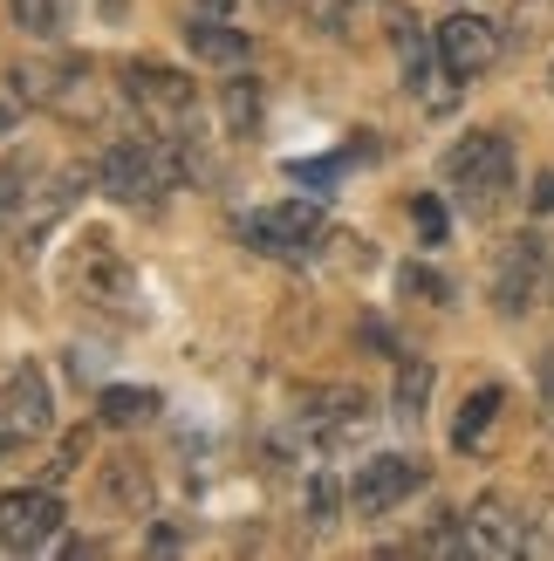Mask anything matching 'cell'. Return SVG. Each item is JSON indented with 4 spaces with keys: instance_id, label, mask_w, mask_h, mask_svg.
<instances>
[{
    "instance_id": "15",
    "label": "cell",
    "mask_w": 554,
    "mask_h": 561,
    "mask_svg": "<svg viewBox=\"0 0 554 561\" xmlns=\"http://www.w3.org/2000/svg\"><path fill=\"white\" fill-rule=\"evenodd\" d=\"M500 404H507L500 383H486V390H473V398L459 404V425H452V445H459V453H480L486 432H493V417H500Z\"/></svg>"
},
{
    "instance_id": "26",
    "label": "cell",
    "mask_w": 554,
    "mask_h": 561,
    "mask_svg": "<svg viewBox=\"0 0 554 561\" xmlns=\"http://www.w3.org/2000/svg\"><path fill=\"white\" fill-rule=\"evenodd\" d=\"M411 219H418V233H425V247H438V240H446V206H438L431 192H425V199H411Z\"/></svg>"
},
{
    "instance_id": "29",
    "label": "cell",
    "mask_w": 554,
    "mask_h": 561,
    "mask_svg": "<svg viewBox=\"0 0 554 561\" xmlns=\"http://www.w3.org/2000/svg\"><path fill=\"white\" fill-rule=\"evenodd\" d=\"M534 213H554V172L534 179Z\"/></svg>"
},
{
    "instance_id": "16",
    "label": "cell",
    "mask_w": 554,
    "mask_h": 561,
    "mask_svg": "<svg viewBox=\"0 0 554 561\" xmlns=\"http://www.w3.org/2000/svg\"><path fill=\"white\" fill-rule=\"evenodd\" d=\"M103 493H109V507L145 514V507H151V472L137 466V459H109V466H103Z\"/></svg>"
},
{
    "instance_id": "3",
    "label": "cell",
    "mask_w": 554,
    "mask_h": 561,
    "mask_svg": "<svg viewBox=\"0 0 554 561\" xmlns=\"http://www.w3.org/2000/svg\"><path fill=\"white\" fill-rule=\"evenodd\" d=\"M446 185L459 192L473 213H493L513 192V145L500 130H473L465 145L446 151Z\"/></svg>"
},
{
    "instance_id": "18",
    "label": "cell",
    "mask_w": 554,
    "mask_h": 561,
    "mask_svg": "<svg viewBox=\"0 0 554 561\" xmlns=\"http://www.w3.org/2000/svg\"><path fill=\"white\" fill-rule=\"evenodd\" d=\"M547 35H554V0H513L507 42H513V48H541Z\"/></svg>"
},
{
    "instance_id": "30",
    "label": "cell",
    "mask_w": 554,
    "mask_h": 561,
    "mask_svg": "<svg viewBox=\"0 0 554 561\" xmlns=\"http://www.w3.org/2000/svg\"><path fill=\"white\" fill-rule=\"evenodd\" d=\"M96 14L103 21H130V0H96Z\"/></svg>"
},
{
    "instance_id": "12",
    "label": "cell",
    "mask_w": 554,
    "mask_h": 561,
    "mask_svg": "<svg viewBox=\"0 0 554 561\" xmlns=\"http://www.w3.org/2000/svg\"><path fill=\"white\" fill-rule=\"evenodd\" d=\"M0 411H8V432H21V438H42V432L55 425V398H48L42 363H21V370H8V383H0Z\"/></svg>"
},
{
    "instance_id": "13",
    "label": "cell",
    "mask_w": 554,
    "mask_h": 561,
    "mask_svg": "<svg viewBox=\"0 0 554 561\" xmlns=\"http://www.w3.org/2000/svg\"><path fill=\"white\" fill-rule=\"evenodd\" d=\"M397 55H404V82H411V90H418L431 110H446L452 103V90H446V55H438V42H425L418 35V21H404L397 14Z\"/></svg>"
},
{
    "instance_id": "28",
    "label": "cell",
    "mask_w": 554,
    "mask_h": 561,
    "mask_svg": "<svg viewBox=\"0 0 554 561\" xmlns=\"http://www.w3.org/2000/svg\"><path fill=\"white\" fill-rule=\"evenodd\" d=\"M541 417H547V432H554V363L541 370Z\"/></svg>"
},
{
    "instance_id": "10",
    "label": "cell",
    "mask_w": 554,
    "mask_h": 561,
    "mask_svg": "<svg viewBox=\"0 0 554 561\" xmlns=\"http://www.w3.org/2000/svg\"><path fill=\"white\" fill-rule=\"evenodd\" d=\"M76 288H82V301H96V308H137V274L117 261V247H109L103 233H90V240H82Z\"/></svg>"
},
{
    "instance_id": "27",
    "label": "cell",
    "mask_w": 554,
    "mask_h": 561,
    "mask_svg": "<svg viewBox=\"0 0 554 561\" xmlns=\"http://www.w3.org/2000/svg\"><path fill=\"white\" fill-rule=\"evenodd\" d=\"M301 8H309V21H315V27H328V35H343V21H349V8H356V0H301Z\"/></svg>"
},
{
    "instance_id": "19",
    "label": "cell",
    "mask_w": 554,
    "mask_h": 561,
    "mask_svg": "<svg viewBox=\"0 0 554 561\" xmlns=\"http://www.w3.org/2000/svg\"><path fill=\"white\" fill-rule=\"evenodd\" d=\"M219 110H227V130H233V137H246V130L261 124V82H254V76L227 82V96H219Z\"/></svg>"
},
{
    "instance_id": "20",
    "label": "cell",
    "mask_w": 554,
    "mask_h": 561,
    "mask_svg": "<svg viewBox=\"0 0 554 561\" xmlns=\"http://www.w3.org/2000/svg\"><path fill=\"white\" fill-rule=\"evenodd\" d=\"M425 398H431V363H425V356H411L404 370H397V417H404V425H418Z\"/></svg>"
},
{
    "instance_id": "6",
    "label": "cell",
    "mask_w": 554,
    "mask_h": 561,
    "mask_svg": "<svg viewBox=\"0 0 554 561\" xmlns=\"http://www.w3.org/2000/svg\"><path fill=\"white\" fill-rule=\"evenodd\" d=\"M418 459H404V453H377L356 466V480H349V507L363 514V520H383L391 507H404L411 493H418Z\"/></svg>"
},
{
    "instance_id": "14",
    "label": "cell",
    "mask_w": 554,
    "mask_h": 561,
    "mask_svg": "<svg viewBox=\"0 0 554 561\" xmlns=\"http://www.w3.org/2000/svg\"><path fill=\"white\" fill-rule=\"evenodd\" d=\"M185 48L199 55V62H212V69L246 62V35H240V27H227V21H212V14H192L185 21Z\"/></svg>"
},
{
    "instance_id": "31",
    "label": "cell",
    "mask_w": 554,
    "mask_h": 561,
    "mask_svg": "<svg viewBox=\"0 0 554 561\" xmlns=\"http://www.w3.org/2000/svg\"><path fill=\"white\" fill-rule=\"evenodd\" d=\"M547 82H554V76H547Z\"/></svg>"
},
{
    "instance_id": "2",
    "label": "cell",
    "mask_w": 554,
    "mask_h": 561,
    "mask_svg": "<svg viewBox=\"0 0 554 561\" xmlns=\"http://www.w3.org/2000/svg\"><path fill=\"white\" fill-rule=\"evenodd\" d=\"M103 69L90 62V55H62V62H21L8 82L21 103H42L55 110L62 124H96L103 117Z\"/></svg>"
},
{
    "instance_id": "1",
    "label": "cell",
    "mask_w": 554,
    "mask_h": 561,
    "mask_svg": "<svg viewBox=\"0 0 554 561\" xmlns=\"http://www.w3.org/2000/svg\"><path fill=\"white\" fill-rule=\"evenodd\" d=\"M172 137H117V145L103 151V164H96V185L117 206H158L164 192H172V179L192 172V151L172 145Z\"/></svg>"
},
{
    "instance_id": "8",
    "label": "cell",
    "mask_w": 554,
    "mask_h": 561,
    "mask_svg": "<svg viewBox=\"0 0 554 561\" xmlns=\"http://www.w3.org/2000/svg\"><path fill=\"white\" fill-rule=\"evenodd\" d=\"M124 96L145 110L158 130H185V117H192V76L164 69V62H130L124 69Z\"/></svg>"
},
{
    "instance_id": "4",
    "label": "cell",
    "mask_w": 554,
    "mask_h": 561,
    "mask_svg": "<svg viewBox=\"0 0 554 561\" xmlns=\"http://www.w3.org/2000/svg\"><path fill=\"white\" fill-rule=\"evenodd\" d=\"M431 42H438V55H446L452 82H480L493 62H500V48H507V35H500V27H493L486 14H473V8L446 14V21L431 27Z\"/></svg>"
},
{
    "instance_id": "23",
    "label": "cell",
    "mask_w": 554,
    "mask_h": 561,
    "mask_svg": "<svg viewBox=\"0 0 554 561\" xmlns=\"http://www.w3.org/2000/svg\"><path fill=\"white\" fill-rule=\"evenodd\" d=\"M21 206H27V164L8 158V164H0V219L21 213Z\"/></svg>"
},
{
    "instance_id": "5",
    "label": "cell",
    "mask_w": 554,
    "mask_h": 561,
    "mask_svg": "<svg viewBox=\"0 0 554 561\" xmlns=\"http://www.w3.org/2000/svg\"><path fill=\"white\" fill-rule=\"evenodd\" d=\"M55 535H62V500H55V486H14V493H0V548L35 554Z\"/></svg>"
},
{
    "instance_id": "17",
    "label": "cell",
    "mask_w": 554,
    "mask_h": 561,
    "mask_svg": "<svg viewBox=\"0 0 554 561\" xmlns=\"http://www.w3.org/2000/svg\"><path fill=\"white\" fill-rule=\"evenodd\" d=\"M158 390H130V383H109L103 398H96V411H103V425H117V432H130V425H145V417H158Z\"/></svg>"
},
{
    "instance_id": "25",
    "label": "cell",
    "mask_w": 554,
    "mask_h": 561,
    "mask_svg": "<svg viewBox=\"0 0 554 561\" xmlns=\"http://www.w3.org/2000/svg\"><path fill=\"white\" fill-rule=\"evenodd\" d=\"M336 172H343V158H309V164H288V179H295V185H315V192L336 185Z\"/></svg>"
},
{
    "instance_id": "11",
    "label": "cell",
    "mask_w": 554,
    "mask_h": 561,
    "mask_svg": "<svg viewBox=\"0 0 554 561\" xmlns=\"http://www.w3.org/2000/svg\"><path fill=\"white\" fill-rule=\"evenodd\" d=\"M240 233H246V247H261L274 261H301L315 240V213L309 206H261L240 219Z\"/></svg>"
},
{
    "instance_id": "21",
    "label": "cell",
    "mask_w": 554,
    "mask_h": 561,
    "mask_svg": "<svg viewBox=\"0 0 554 561\" xmlns=\"http://www.w3.org/2000/svg\"><path fill=\"white\" fill-rule=\"evenodd\" d=\"M397 288H404V295H418V301H438V308L452 301V280H446V274H431V267H418V261L397 274Z\"/></svg>"
},
{
    "instance_id": "24",
    "label": "cell",
    "mask_w": 554,
    "mask_h": 561,
    "mask_svg": "<svg viewBox=\"0 0 554 561\" xmlns=\"http://www.w3.org/2000/svg\"><path fill=\"white\" fill-rule=\"evenodd\" d=\"M528 554H547L554 561V500H541V507L528 514Z\"/></svg>"
},
{
    "instance_id": "9",
    "label": "cell",
    "mask_w": 554,
    "mask_h": 561,
    "mask_svg": "<svg viewBox=\"0 0 554 561\" xmlns=\"http://www.w3.org/2000/svg\"><path fill=\"white\" fill-rule=\"evenodd\" d=\"M541 274H547V254H541V240L534 233H520L500 247V261H493V308L500 316H528V301L541 288Z\"/></svg>"
},
{
    "instance_id": "7",
    "label": "cell",
    "mask_w": 554,
    "mask_h": 561,
    "mask_svg": "<svg viewBox=\"0 0 554 561\" xmlns=\"http://www.w3.org/2000/svg\"><path fill=\"white\" fill-rule=\"evenodd\" d=\"M465 554H486V561L528 554V514H520L507 493H480L473 507H465Z\"/></svg>"
},
{
    "instance_id": "22",
    "label": "cell",
    "mask_w": 554,
    "mask_h": 561,
    "mask_svg": "<svg viewBox=\"0 0 554 561\" xmlns=\"http://www.w3.org/2000/svg\"><path fill=\"white\" fill-rule=\"evenodd\" d=\"M8 8L27 35H55V27H62V0H8Z\"/></svg>"
}]
</instances>
